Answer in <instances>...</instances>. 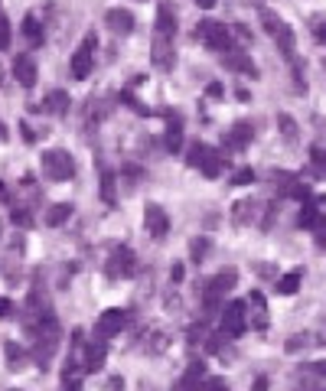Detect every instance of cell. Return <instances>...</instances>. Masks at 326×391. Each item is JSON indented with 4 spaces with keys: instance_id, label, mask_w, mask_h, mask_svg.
<instances>
[{
    "instance_id": "6da1fadb",
    "label": "cell",
    "mask_w": 326,
    "mask_h": 391,
    "mask_svg": "<svg viewBox=\"0 0 326 391\" xmlns=\"http://www.w3.org/2000/svg\"><path fill=\"white\" fill-rule=\"evenodd\" d=\"M261 23H265V30H267V36L277 43V49L284 52V59L291 62V68H294V78H297V85H307V78H303V72H301V59H297V36H294V30L287 23H284L281 17H277L274 10H261Z\"/></svg>"
},
{
    "instance_id": "7a4b0ae2",
    "label": "cell",
    "mask_w": 326,
    "mask_h": 391,
    "mask_svg": "<svg viewBox=\"0 0 326 391\" xmlns=\"http://www.w3.org/2000/svg\"><path fill=\"white\" fill-rule=\"evenodd\" d=\"M186 163L193 167V170H199L206 179H219L225 170V157L219 150H212V147L206 144H193L186 153Z\"/></svg>"
},
{
    "instance_id": "3957f363",
    "label": "cell",
    "mask_w": 326,
    "mask_h": 391,
    "mask_svg": "<svg viewBox=\"0 0 326 391\" xmlns=\"http://www.w3.org/2000/svg\"><path fill=\"white\" fill-rule=\"evenodd\" d=\"M43 170L49 179L56 183H66V179L76 176V160H72L69 150H62V147H52V150H43Z\"/></svg>"
},
{
    "instance_id": "277c9868",
    "label": "cell",
    "mask_w": 326,
    "mask_h": 391,
    "mask_svg": "<svg viewBox=\"0 0 326 391\" xmlns=\"http://www.w3.org/2000/svg\"><path fill=\"white\" fill-rule=\"evenodd\" d=\"M196 40H203V43H206L209 49H215V52H229V49H235L232 26L215 23V20H203V23L196 26Z\"/></svg>"
},
{
    "instance_id": "5b68a950",
    "label": "cell",
    "mask_w": 326,
    "mask_h": 391,
    "mask_svg": "<svg viewBox=\"0 0 326 391\" xmlns=\"http://www.w3.org/2000/svg\"><path fill=\"white\" fill-rule=\"evenodd\" d=\"M104 274H108L111 281H128V277H134V274H138V258H134V251H131L128 245L114 248L108 264H104Z\"/></svg>"
},
{
    "instance_id": "8992f818",
    "label": "cell",
    "mask_w": 326,
    "mask_h": 391,
    "mask_svg": "<svg viewBox=\"0 0 326 391\" xmlns=\"http://www.w3.org/2000/svg\"><path fill=\"white\" fill-rule=\"evenodd\" d=\"M241 303H245V326H251V330H258V332H265L267 326H271V313H267L265 294L251 290V294L241 300Z\"/></svg>"
},
{
    "instance_id": "52a82bcc",
    "label": "cell",
    "mask_w": 326,
    "mask_h": 391,
    "mask_svg": "<svg viewBox=\"0 0 326 391\" xmlns=\"http://www.w3.org/2000/svg\"><path fill=\"white\" fill-rule=\"evenodd\" d=\"M95 46H98V36L95 33H88L85 40H82V46H78L76 52H72V78H88L92 76V68H95Z\"/></svg>"
},
{
    "instance_id": "ba28073f",
    "label": "cell",
    "mask_w": 326,
    "mask_h": 391,
    "mask_svg": "<svg viewBox=\"0 0 326 391\" xmlns=\"http://www.w3.org/2000/svg\"><path fill=\"white\" fill-rule=\"evenodd\" d=\"M235 284H239V267H222V271L215 274L212 281L206 284V306H209V310H215L219 300H222Z\"/></svg>"
},
{
    "instance_id": "9c48e42d",
    "label": "cell",
    "mask_w": 326,
    "mask_h": 391,
    "mask_svg": "<svg viewBox=\"0 0 326 391\" xmlns=\"http://www.w3.org/2000/svg\"><path fill=\"white\" fill-rule=\"evenodd\" d=\"M219 332H222L225 339H239L241 332L248 330V326H245V303H241V300H232V303L225 306L222 310V320H219Z\"/></svg>"
},
{
    "instance_id": "30bf717a",
    "label": "cell",
    "mask_w": 326,
    "mask_h": 391,
    "mask_svg": "<svg viewBox=\"0 0 326 391\" xmlns=\"http://www.w3.org/2000/svg\"><path fill=\"white\" fill-rule=\"evenodd\" d=\"M128 320H131L128 310H104V313L98 316V323H95V336L108 342L111 336H118V332L128 326Z\"/></svg>"
},
{
    "instance_id": "8fae6325",
    "label": "cell",
    "mask_w": 326,
    "mask_h": 391,
    "mask_svg": "<svg viewBox=\"0 0 326 391\" xmlns=\"http://www.w3.org/2000/svg\"><path fill=\"white\" fill-rule=\"evenodd\" d=\"M150 59H154V66L160 68V72H170V68L176 66V46H173L170 36L154 33V43H150Z\"/></svg>"
},
{
    "instance_id": "7c38bea8",
    "label": "cell",
    "mask_w": 326,
    "mask_h": 391,
    "mask_svg": "<svg viewBox=\"0 0 326 391\" xmlns=\"http://www.w3.org/2000/svg\"><path fill=\"white\" fill-rule=\"evenodd\" d=\"M144 229L147 235H154V239H167V231H170V215L167 209L157 203H147L144 209Z\"/></svg>"
},
{
    "instance_id": "4fadbf2b",
    "label": "cell",
    "mask_w": 326,
    "mask_h": 391,
    "mask_svg": "<svg viewBox=\"0 0 326 391\" xmlns=\"http://www.w3.org/2000/svg\"><path fill=\"white\" fill-rule=\"evenodd\" d=\"M104 359H108V346H104V339H88L82 342V366H85V372H98V368L104 366Z\"/></svg>"
},
{
    "instance_id": "5bb4252c",
    "label": "cell",
    "mask_w": 326,
    "mask_h": 391,
    "mask_svg": "<svg viewBox=\"0 0 326 391\" xmlns=\"http://www.w3.org/2000/svg\"><path fill=\"white\" fill-rule=\"evenodd\" d=\"M104 23H108V30H111V33H118V36L134 33V13H131V10L111 7L108 13H104Z\"/></svg>"
},
{
    "instance_id": "9a60e30c",
    "label": "cell",
    "mask_w": 326,
    "mask_h": 391,
    "mask_svg": "<svg viewBox=\"0 0 326 391\" xmlns=\"http://www.w3.org/2000/svg\"><path fill=\"white\" fill-rule=\"evenodd\" d=\"M10 72H13V78H17L23 88L36 85V62H33V56H17V59L10 62Z\"/></svg>"
},
{
    "instance_id": "2e32d148",
    "label": "cell",
    "mask_w": 326,
    "mask_h": 391,
    "mask_svg": "<svg viewBox=\"0 0 326 391\" xmlns=\"http://www.w3.org/2000/svg\"><path fill=\"white\" fill-rule=\"evenodd\" d=\"M251 137H255V128H251L248 121H239V124H232V128H229L225 144L232 147V150H245V147L251 144Z\"/></svg>"
},
{
    "instance_id": "e0dca14e",
    "label": "cell",
    "mask_w": 326,
    "mask_h": 391,
    "mask_svg": "<svg viewBox=\"0 0 326 391\" xmlns=\"http://www.w3.org/2000/svg\"><path fill=\"white\" fill-rule=\"evenodd\" d=\"M203 378H206V362L196 359V362H189V368L183 372V378L176 382V391H196Z\"/></svg>"
},
{
    "instance_id": "ac0fdd59",
    "label": "cell",
    "mask_w": 326,
    "mask_h": 391,
    "mask_svg": "<svg viewBox=\"0 0 326 391\" xmlns=\"http://www.w3.org/2000/svg\"><path fill=\"white\" fill-rule=\"evenodd\" d=\"M176 30H180V23H176V10L170 7V4H160V10H157V30L154 33L160 36H176Z\"/></svg>"
},
{
    "instance_id": "d6986e66",
    "label": "cell",
    "mask_w": 326,
    "mask_h": 391,
    "mask_svg": "<svg viewBox=\"0 0 326 391\" xmlns=\"http://www.w3.org/2000/svg\"><path fill=\"white\" fill-rule=\"evenodd\" d=\"M43 111H46V114H56V118L69 114V92H62V88H52V92L43 98Z\"/></svg>"
},
{
    "instance_id": "ffe728a7",
    "label": "cell",
    "mask_w": 326,
    "mask_h": 391,
    "mask_svg": "<svg viewBox=\"0 0 326 391\" xmlns=\"http://www.w3.org/2000/svg\"><path fill=\"white\" fill-rule=\"evenodd\" d=\"M225 56V66L229 68H235V72H241V76H251V78H258V68H255V62L245 56V52H239V49H229V52H222Z\"/></svg>"
},
{
    "instance_id": "44dd1931",
    "label": "cell",
    "mask_w": 326,
    "mask_h": 391,
    "mask_svg": "<svg viewBox=\"0 0 326 391\" xmlns=\"http://www.w3.org/2000/svg\"><path fill=\"white\" fill-rule=\"evenodd\" d=\"M320 342H323L320 332H297V336H291V339L284 342V349H287L291 356H297V352H307L310 346H320Z\"/></svg>"
},
{
    "instance_id": "7402d4cb",
    "label": "cell",
    "mask_w": 326,
    "mask_h": 391,
    "mask_svg": "<svg viewBox=\"0 0 326 391\" xmlns=\"http://www.w3.org/2000/svg\"><path fill=\"white\" fill-rule=\"evenodd\" d=\"M258 212H261V205L251 203V199H239L232 209V219L239 222V225H251V222H258Z\"/></svg>"
},
{
    "instance_id": "603a6c76",
    "label": "cell",
    "mask_w": 326,
    "mask_h": 391,
    "mask_svg": "<svg viewBox=\"0 0 326 391\" xmlns=\"http://www.w3.org/2000/svg\"><path fill=\"white\" fill-rule=\"evenodd\" d=\"M167 150H170V153L183 150V121H180L176 111L170 114V128H167Z\"/></svg>"
},
{
    "instance_id": "cb8c5ba5",
    "label": "cell",
    "mask_w": 326,
    "mask_h": 391,
    "mask_svg": "<svg viewBox=\"0 0 326 391\" xmlns=\"http://www.w3.org/2000/svg\"><path fill=\"white\" fill-rule=\"evenodd\" d=\"M20 33L26 36V43H30V46H43V40H46L43 26H40V20H36V17H23V23H20Z\"/></svg>"
},
{
    "instance_id": "d4e9b609",
    "label": "cell",
    "mask_w": 326,
    "mask_h": 391,
    "mask_svg": "<svg viewBox=\"0 0 326 391\" xmlns=\"http://www.w3.org/2000/svg\"><path fill=\"white\" fill-rule=\"evenodd\" d=\"M69 219H72V203H56L49 212H46V225H49V229H59V225H66Z\"/></svg>"
},
{
    "instance_id": "484cf974",
    "label": "cell",
    "mask_w": 326,
    "mask_h": 391,
    "mask_svg": "<svg viewBox=\"0 0 326 391\" xmlns=\"http://www.w3.org/2000/svg\"><path fill=\"white\" fill-rule=\"evenodd\" d=\"M301 281H303V271H301V267H294V271H287L281 281H277V294L291 297V294H297V290H301Z\"/></svg>"
},
{
    "instance_id": "4316f807",
    "label": "cell",
    "mask_w": 326,
    "mask_h": 391,
    "mask_svg": "<svg viewBox=\"0 0 326 391\" xmlns=\"http://www.w3.org/2000/svg\"><path fill=\"white\" fill-rule=\"evenodd\" d=\"M320 219H323V215H320L317 203H313V199H307V203H303V209H301V215H297V225H301V229H313Z\"/></svg>"
},
{
    "instance_id": "83f0119b",
    "label": "cell",
    "mask_w": 326,
    "mask_h": 391,
    "mask_svg": "<svg viewBox=\"0 0 326 391\" xmlns=\"http://www.w3.org/2000/svg\"><path fill=\"white\" fill-rule=\"evenodd\" d=\"M102 199L108 205L118 203V189H114V173L111 170H102Z\"/></svg>"
},
{
    "instance_id": "f1b7e54d",
    "label": "cell",
    "mask_w": 326,
    "mask_h": 391,
    "mask_svg": "<svg viewBox=\"0 0 326 391\" xmlns=\"http://www.w3.org/2000/svg\"><path fill=\"white\" fill-rule=\"evenodd\" d=\"M206 255H209V239H193L189 241V258H193L196 264L206 261Z\"/></svg>"
},
{
    "instance_id": "f546056e",
    "label": "cell",
    "mask_w": 326,
    "mask_h": 391,
    "mask_svg": "<svg viewBox=\"0 0 326 391\" xmlns=\"http://www.w3.org/2000/svg\"><path fill=\"white\" fill-rule=\"evenodd\" d=\"M277 128H281V134L287 140H297V124H294L291 114H277Z\"/></svg>"
},
{
    "instance_id": "4dcf8cb0",
    "label": "cell",
    "mask_w": 326,
    "mask_h": 391,
    "mask_svg": "<svg viewBox=\"0 0 326 391\" xmlns=\"http://www.w3.org/2000/svg\"><path fill=\"white\" fill-rule=\"evenodd\" d=\"M10 40H13V30H10L7 13L0 10V52H4V49H10Z\"/></svg>"
},
{
    "instance_id": "1f68e13d",
    "label": "cell",
    "mask_w": 326,
    "mask_h": 391,
    "mask_svg": "<svg viewBox=\"0 0 326 391\" xmlns=\"http://www.w3.org/2000/svg\"><path fill=\"white\" fill-rule=\"evenodd\" d=\"M4 349H7V366L10 368H13V366H23V349H20L17 346V342H7V346H4Z\"/></svg>"
},
{
    "instance_id": "d6a6232c",
    "label": "cell",
    "mask_w": 326,
    "mask_h": 391,
    "mask_svg": "<svg viewBox=\"0 0 326 391\" xmlns=\"http://www.w3.org/2000/svg\"><path fill=\"white\" fill-rule=\"evenodd\" d=\"M196 391H229V388H225V378H203Z\"/></svg>"
},
{
    "instance_id": "836d02e7",
    "label": "cell",
    "mask_w": 326,
    "mask_h": 391,
    "mask_svg": "<svg viewBox=\"0 0 326 391\" xmlns=\"http://www.w3.org/2000/svg\"><path fill=\"white\" fill-rule=\"evenodd\" d=\"M251 179H255V170H251V167H241V173H235L232 183H235V186H248Z\"/></svg>"
},
{
    "instance_id": "e575fe53",
    "label": "cell",
    "mask_w": 326,
    "mask_h": 391,
    "mask_svg": "<svg viewBox=\"0 0 326 391\" xmlns=\"http://www.w3.org/2000/svg\"><path fill=\"white\" fill-rule=\"evenodd\" d=\"M225 342H229V339H225L222 332H215L212 339L206 342V349H209V352H215V356H222V346H225Z\"/></svg>"
},
{
    "instance_id": "d590c367",
    "label": "cell",
    "mask_w": 326,
    "mask_h": 391,
    "mask_svg": "<svg viewBox=\"0 0 326 391\" xmlns=\"http://www.w3.org/2000/svg\"><path fill=\"white\" fill-rule=\"evenodd\" d=\"M13 225L30 229V225H33V222H30V212H26V209H13Z\"/></svg>"
},
{
    "instance_id": "8d00e7d4",
    "label": "cell",
    "mask_w": 326,
    "mask_h": 391,
    "mask_svg": "<svg viewBox=\"0 0 326 391\" xmlns=\"http://www.w3.org/2000/svg\"><path fill=\"white\" fill-rule=\"evenodd\" d=\"M294 391H323V382H320V378H303Z\"/></svg>"
},
{
    "instance_id": "74e56055",
    "label": "cell",
    "mask_w": 326,
    "mask_h": 391,
    "mask_svg": "<svg viewBox=\"0 0 326 391\" xmlns=\"http://www.w3.org/2000/svg\"><path fill=\"white\" fill-rule=\"evenodd\" d=\"M313 33H317V43H326V30H323V17L313 20Z\"/></svg>"
},
{
    "instance_id": "f35d334b",
    "label": "cell",
    "mask_w": 326,
    "mask_h": 391,
    "mask_svg": "<svg viewBox=\"0 0 326 391\" xmlns=\"http://www.w3.org/2000/svg\"><path fill=\"white\" fill-rule=\"evenodd\" d=\"M206 92H209V98H215V102H222V98H225V92H222V85H219V82H212Z\"/></svg>"
},
{
    "instance_id": "ab89813d",
    "label": "cell",
    "mask_w": 326,
    "mask_h": 391,
    "mask_svg": "<svg viewBox=\"0 0 326 391\" xmlns=\"http://www.w3.org/2000/svg\"><path fill=\"white\" fill-rule=\"evenodd\" d=\"M173 281H183V264H173Z\"/></svg>"
},
{
    "instance_id": "60d3db41",
    "label": "cell",
    "mask_w": 326,
    "mask_h": 391,
    "mask_svg": "<svg viewBox=\"0 0 326 391\" xmlns=\"http://www.w3.org/2000/svg\"><path fill=\"white\" fill-rule=\"evenodd\" d=\"M10 313V303H7V297H0V316H7Z\"/></svg>"
},
{
    "instance_id": "b9f144b4",
    "label": "cell",
    "mask_w": 326,
    "mask_h": 391,
    "mask_svg": "<svg viewBox=\"0 0 326 391\" xmlns=\"http://www.w3.org/2000/svg\"><path fill=\"white\" fill-rule=\"evenodd\" d=\"M251 391H267V378H258L255 388H251Z\"/></svg>"
},
{
    "instance_id": "7bdbcfd3",
    "label": "cell",
    "mask_w": 326,
    "mask_h": 391,
    "mask_svg": "<svg viewBox=\"0 0 326 391\" xmlns=\"http://www.w3.org/2000/svg\"><path fill=\"white\" fill-rule=\"evenodd\" d=\"M196 4H199L203 10H212V7H215V0H196Z\"/></svg>"
}]
</instances>
